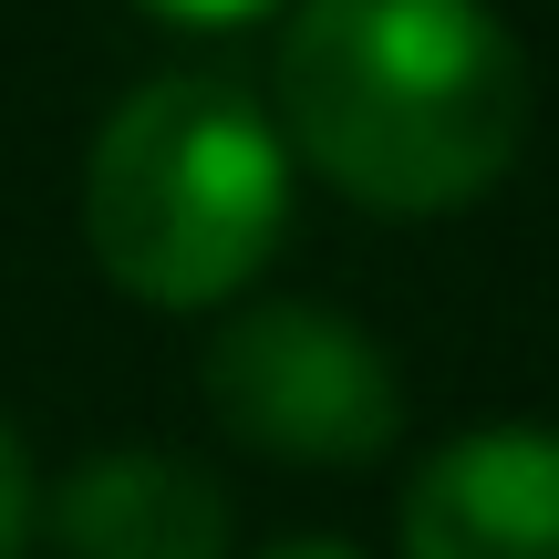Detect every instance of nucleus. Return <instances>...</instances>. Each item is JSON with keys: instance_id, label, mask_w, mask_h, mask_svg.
<instances>
[{"instance_id": "nucleus-5", "label": "nucleus", "mask_w": 559, "mask_h": 559, "mask_svg": "<svg viewBox=\"0 0 559 559\" xmlns=\"http://www.w3.org/2000/svg\"><path fill=\"white\" fill-rule=\"evenodd\" d=\"M52 559H228V487L177 445H94L41 487Z\"/></svg>"}, {"instance_id": "nucleus-6", "label": "nucleus", "mask_w": 559, "mask_h": 559, "mask_svg": "<svg viewBox=\"0 0 559 559\" xmlns=\"http://www.w3.org/2000/svg\"><path fill=\"white\" fill-rule=\"evenodd\" d=\"M32 539H41V477H32L21 425L0 415V559H32Z\"/></svg>"}, {"instance_id": "nucleus-2", "label": "nucleus", "mask_w": 559, "mask_h": 559, "mask_svg": "<svg viewBox=\"0 0 559 559\" xmlns=\"http://www.w3.org/2000/svg\"><path fill=\"white\" fill-rule=\"evenodd\" d=\"M290 145L270 104L218 73H156L94 124L83 249L145 311H228L290 239Z\"/></svg>"}, {"instance_id": "nucleus-1", "label": "nucleus", "mask_w": 559, "mask_h": 559, "mask_svg": "<svg viewBox=\"0 0 559 559\" xmlns=\"http://www.w3.org/2000/svg\"><path fill=\"white\" fill-rule=\"evenodd\" d=\"M539 73L498 0H290L270 124L362 218H456L519 166Z\"/></svg>"}, {"instance_id": "nucleus-4", "label": "nucleus", "mask_w": 559, "mask_h": 559, "mask_svg": "<svg viewBox=\"0 0 559 559\" xmlns=\"http://www.w3.org/2000/svg\"><path fill=\"white\" fill-rule=\"evenodd\" d=\"M394 559H559V425H466L404 477Z\"/></svg>"}, {"instance_id": "nucleus-8", "label": "nucleus", "mask_w": 559, "mask_h": 559, "mask_svg": "<svg viewBox=\"0 0 559 559\" xmlns=\"http://www.w3.org/2000/svg\"><path fill=\"white\" fill-rule=\"evenodd\" d=\"M249 559H373V549L332 539V528H300V539H270V549H249Z\"/></svg>"}, {"instance_id": "nucleus-7", "label": "nucleus", "mask_w": 559, "mask_h": 559, "mask_svg": "<svg viewBox=\"0 0 559 559\" xmlns=\"http://www.w3.org/2000/svg\"><path fill=\"white\" fill-rule=\"evenodd\" d=\"M135 11L177 21V32H239V21H270V11H290V0H135Z\"/></svg>"}, {"instance_id": "nucleus-3", "label": "nucleus", "mask_w": 559, "mask_h": 559, "mask_svg": "<svg viewBox=\"0 0 559 559\" xmlns=\"http://www.w3.org/2000/svg\"><path fill=\"white\" fill-rule=\"evenodd\" d=\"M198 394L228 445L270 466H321V477L394 456L404 436L394 353L332 300H228V321L207 332Z\"/></svg>"}]
</instances>
